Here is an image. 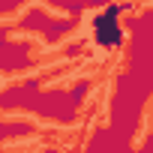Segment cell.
Segmentation results:
<instances>
[{
  "label": "cell",
  "instance_id": "cell-1",
  "mask_svg": "<svg viewBox=\"0 0 153 153\" xmlns=\"http://www.w3.org/2000/svg\"><path fill=\"white\" fill-rule=\"evenodd\" d=\"M126 9H129V6H123V3H108V6H102V9H96V12L90 15V21H87V27H90V42H93L99 51H117V48L123 45L126 30H123L120 15H123Z\"/></svg>",
  "mask_w": 153,
  "mask_h": 153
}]
</instances>
